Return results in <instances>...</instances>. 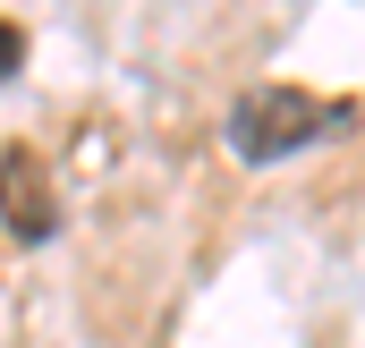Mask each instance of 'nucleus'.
Masks as SVG:
<instances>
[{
  "mask_svg": "<svg viewBox=\"0 0 365 348\" xmlns=\"http://www.w3.org/2000/svg\"><path fill=\"white\" fill-rule=\"evenodd\" d=\"M17 68H26V26H9V17H0V86H9Z\"/></svg>",
  "mask_w": 365,
  "mask_h": 348,
  "instance_id": "nucleus-3",
  "label": "nucleus"
},
{
  "mask_svg": "<svg viewBox=\"0 0 365 348\" xmlns=\"http://www.w3.org/2000/svg\"><path fill=\"white\" fill-rule=\"evenodd\" d=\"M357 128V102L349 93H306V86H247L230 102V153L238 162H280V153H306V145H331Z\"/></svg>",
  "mask_w": 365,
  "mask_h": 348,
  "instance_id": "nucleus-1",
  "label": "nucleus"
},
{
  "mask_svg": "<svg viewBox=\"0 0 365 348\" xmlns=\"http://www.w3.org/2000/svg\"><path fill=\"white\" fill-rule=\"evenodd\" d=\"M0 230L17 247H51L60 238V195H51V170L34 145H9L0 153Z\"/></svg>",
  "mask_w": 365,
  "mask_h": 348,
  "instance_id": "nucleus-2",
  "label": "nucleus"
}]
</instances>
